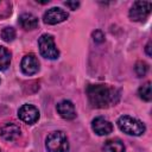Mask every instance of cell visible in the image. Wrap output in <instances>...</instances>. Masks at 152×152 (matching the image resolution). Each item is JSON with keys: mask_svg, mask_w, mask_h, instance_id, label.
<instances>
[{"mask_svg": "<svg viewBox=\"0 0 152 152\" xmlns=\"http://www.w3.org/2000/svg\"><path fill=\"white\" fill-rule=\"evenodd\" d=\"M88 101L91 107L107 108L119 101V91L106 84H90L87 88Z\"/></svg>", "mask_w": 152, "mask_h": 152, "instance_id": "obj_1", "label": "cell"}, {"mask_svg": "<svg viewBox=\"0 0 152 152\" xmlns=\"http://www.w3.org/2000/svg\"><path fill=\"white\" fill-rule=\"evenodd\" d=\"M118 126L120 128V131H122L124 133L128 134V135H135L139 137L141 134L145 133L146 127L142 124V121L132 118L129 115H122L118 119Z\"/></svg>", "mask_w": 152, "mask_h": 152, "instance_id": "obj_2", "label": "cell"}, {"mask_svg": "<svg viewBox=\"0 0 152 152\" xmlns=\"http://www.w3.org/2000/svg\"><path fill=\"white\" fill-rule=\"evenodd\" d=\"M45 147L48 152H68L69 141L64 132L55 131L51 132L45 140Z\"/></svg>", "mask_w": 152, "mask_h": 152, "instance_id": "obj_3", "label": "cell"}, {"mask_svg": "<svg viewBox=\"0 0 152 152\" xmlns=\"http://www.w3.org/2000/svg\"><path fill=\"white\" fill-rule=\"evenodd\" d=\"M38 48L39 52L44 58L48 59H56L59 56V51L55 44V39L51 34L44 33L38 39Z\"/></svg>", "mask_w": 152, "mask_h": 152, "instance_id": "obj_4", "label": "cell"}, {"mask_svg": "<svg viewBox=\"0 0 152 152\" xmlns=\"http://www.w3.org/2000/svg\"><path fill=\"white\" fill-rule=\"evenodd\" d=\"M152 8V4L150 1H135L133 2L129 10V18L133 21H144Z\"/></svg>", "mask_w": 152, "mask_h": 152, "instance_id": "obj_5", "label": "cell"}, {"mask_svg": "<svg viewBox=\"0 0 152 152\" xmlns=\"http://www.w3.org/2000/svg\"><path fill=\"white\" fill-rule=\"evenodd\" d=\"M69 17L68 12L64 11L63 8L61 7H51L50 10H48L44 15H43V21L45 24H49V25H56V24H59L64 20H66Z\"/></svg>", "mask_w": 152, "mask_h": 152, "instance_id": "obj_6", "label": "cell"}, {"mask_svg": "<svg viewBox=\"0 0 152 152\" xmlns=\"http://www.w3.org/2000/svg\"><path fill=\"white\" fill-rule=\"evenodd\" d=\"M18 118L27 124V125H32L36 121H38L39 119V110L37 107H34L33 104H23L19 109H18Z\"/></svg>", "mask_w": 152, "mask_h": 152, "instance_id": "obj_7", "label": "cell"}, {"mask_svg": "<svg viewBox=\"0 0 152 152\" xmlns=\"http://www.w3.org/2000/svg\"><path fill=\"white\" fill-rule=\"evenodd\" d=\"M20 68L25 75H28V76L34 75L39 70V61L36 57V55H33V53L25 55L21 59Z\"/></svg>", "mask_w": 152, "mask_h": 152, "instance_id": "obj_8", "label": "cell"}, {"mask_svg": "<svg viewBox=\"0 0 152 152\" xmlns=\"http://www.w3.org/2000/svg\"><path fill=\"white\" fill-rule=\"evenodd\" d=\"M91 128L97 135H107L112 133L113 131V125L110 121L102 116H97L91 121Z\"/></svg>", "mask_w": 152, "mask_h": 152, "instance_id": "obj_9", "label": "cell"}, {"mask_svg": "<svg viewBox=\"0 0 152 152\" xmlns=\"http://www.w3.org/2000/svg\"><path fill=\"white\" fill-rule=\"evenodd\" d=\"M57 112L58 114L65 119V120H72L76 118V109L75 106L71 101L69 100H62L61 102L57 103Z\"/></svg>", "mask_w": 152, "mask_h": 152, "instance_id": "obj_10", "label": "cell"}, {"mask_svg": "<svg viewBox=\"0 0 152 152\" xmlns=\"http://www.w3.org/2000/svg\"><path fill=\"white\" fill-rule=\"evenodd\" d=\"M20 133H21V129L18 125L13 124V122H8V124H5L1 128H0V135L7 140V141H12V140H15L17 138L20 137Z\"/></svg>", "mask_w": 152, "mask_h": 152, "instance_id": "obj_11", "label": "cell"}, {"mask_svg": "<svg viewBox=\"0 0 152 152\" xmlns=\"http://www.w3.org/2000/svg\"><path fill=\"white\" fill-rule=\"evenodd\" d=\"M19 24L24 30H34L38 26V18L32 13H23L19 17Z\"/></svg>", "mask_w": 152, "mask_h": 152, "instance_id": "obj_12", "label": "cell"}, {"mask_svg": "<svg viewBox=\"0 0 152 152\" xmlns=\"http://www.w3.org/2000/svg\"><path fill=\"white\" fill-rule=\"evenodd\" d=\"M106 152H125V145L120 139H109L104 142Z\"/></svg>", "mask_w": 152, "mask_h": 152, "instance_id": "obj_13", "label": "cell"}, {"mask_svg": "<svg viewBox=\"0 0 152 152\" xmlns=\"http://www.w3.org/2000/svg\"><path fill=\"white\" fill-rule=\"evenodd\" d=\"M11 64V52L0 45V70H6Z\"/></svg>", "mask_w": 152, "mask_h": 152, "instance_id": "obj_14", "label": "cell"}, {"mask_svg": "<svg viewBox=\"0 0 152 152\" xmlns=\"http://www.w3.org/2000/svg\"><path fill=\"white\" fill-rule=\"evenodd\" d=\"M138 94H139V96H140V99H142L144 101H151V99H152V90H151V82L150 81H147L146 83H144L140 88H139V90H138Z\"/></svg>", "mask_w": 152, "mask_h": 152, "instance_id": "obj_15", "label": "cell"}, {"mask_svg": "<svg viewBox=\"0 0 152 152\" xmlns=\"http://www.w3.org/2000/svg\"><path fill=\"white\" fill-rule=\"evenodd\" d=\"M1 38L5 40V42H12L14 38H15V31L13 27H4L2 31H1Z\"/></svg>", "mask_w": 152, "mask_h": 152, "instance_id": "obj_16", "label": "cell"}, {"mask_svg": "<svg viewBox=\"0 0 152 152\" xmlns=\"http://www.w3.org/2000/svg\"><path fill=\"white\" fill-rule=\"evenodd\" d=\"M134 70H135V74L139 76V77H142L146 75L147 70H148V65L142 62V61H139L135 63V66H134Z\"/></svg>", "mask_w": 152, "mask_h": 152, "instance_id": "obj_17", "label": "cell"}, {"mask_svg": "<svg viewBox=\"0 0 152 152\" xmlns=\"http://www.w3.org/2000/svg\"><path fill=\"white\" fill-rule=\"evenodd\" d=\"M93 38H94V40H95L96 43H102V42L104 40V34H103L100 30H97V31H95V32L93 33Z\"/></svg>", "mask_w": 152, "mask_h": 152, "instance_id": "obj_18", "label": "cell"}, {"mask_svg": "<svg viewBox=\"0 0 152 152\" xmlns=\"http://www.w3.org/2000/svg\"><path fill=\"white\" fill-rule=\"evenodd\" d=\"M66 7H69L70 10H76L78 6H80V2L78 1H65L64 2Z\"/></svg>", "mask_w": 152, "mask_h": 152, "instance_id": "obj_19", "label": "cell"}, {"mask_svg": "<svg viewBox=\"0 0 152 152\" xmlns=\"http://www.w3.org/2000/svg\"><path fill=\"white\" fill-rule=\"evenodd\" d=\"M145 50H146L147 56H151V55H152V53H151V42H148V43H147V45H146Z\"/></svg>", "mask_w": 152, "mask_h": 152, "instance_id": "obj_20", "label": "cell"}, {"mask_svg": "<svg viewBox=\"0 0 152 152\" xmlns=\"http://www.w3.org/2000/svg\"><path fill=\"white\" fill-rule=\"evenodd\" d=\"M0 82H1V80H0Z\"/></svg>", "mask_w": 152, "mask_h": 152, "instance_id": "obj_21", "label": "cell"}, {"mask_svg": "<svg viewBox=\"0 0 152 152\" xmlns=\"http://www.w3.org/2000/svg\"><path fill=\"white\" fill-rule=\"evenodd\" d=\"M0 152H1V151H0Z\"/></svg>", "mask_w": 152, "mask_h": 152, "instance_id": "obj_22", "label": "cell"}]
</instances>
